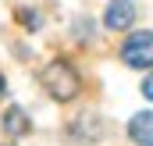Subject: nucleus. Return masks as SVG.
Returning a JSON list of instances; mask_svg holds the SVG:
<instances>
[{
	"instance_id": "nucleus-1",
	"label": "nucleus",
	"mask_w": 153,
	"mask_h": 146,
	"mask_svg": "<svg viewBox=\"0 0 153 146\" xmlns=\"http://www.w3.org/2000/svg\"><path fill=\"white\" fill-rule=\"evenodd\" d=\"M43 86H46V93H50L57 104H68L78 93V72L68 61H53V64L43 68Z\"/></svg>"
},
{
	"instance_id": "nucleus-2",
	"label": "nucleus",
	"mask_w": 153,
	"mask_h": 146,
	"mask_svg": "<svg viewBox=\"0 0 153 146\" xmlns=\"http://www.w3.org/2000/svg\"><path fill=\"white\" fill-rule=\"evenodd\" d=\"M121 61L128 68H150L153 64V32H132L121 43Z\"/></svg>"
},
{
	"instance_id": "nucleus-3",
	"label": "nucleus",
	"mask_w": 153,
	"mask_h": 146,
	"mask_svg": "<svg viewBox=\"0 0 153 146\" xmlns=\"http://www.w3.org/2000/svg\"><path fill=\"white\" fill-rule=\"evenodd\" d=\"M103 22H107L111 29H128V25L135 22V4H132V0H111Z\"/></svg>"
},
{
	"instance_id": "nucleus-4",
	"label": "nucleus",
	"mask_w": 153,
	"mask_h": 146,
	"mask_svg": "<svg viewBox=\"0 0 153 146\" xmlns=\"http://www.w3.org/2000/svg\"><path fill=\"white\" fill-rule=\"evenodd\" d=\"M128 136L135 143H153V110H139L128 121Z\"/></svg>"
},
{
	"instance_id": "nucleus-5",
	"label": "nucleus",
	"mask_w": 153,
	"mask_h": 146,
	"mask_svg": "<svg viewBox=\"0 0 153 146\" xmlns=\"http://www.w3.org/2000/svg\"><path fill=\"white\" fill-rule=\"evenodd\" d=\"M4 128L11 132V136H25L29 132V118H25V110L22 107H11L4 114Z\"/></svg>"
},
{
	"instance_id": "nucleus-6",
	"label": "nucleus",
	"mask_w": 153,
	"mask_h": 146,
	"mask_svg": "<svg viewBox=\"0 0 153 146\" xmlns=\"http://www.w3.org/2000/svg\"><path fill=\"white\" fill-rule=\"evenodd\" d=\"M143 96H146V100H153V75L143 82Z\"/></svg>"
},
{
	"instance_id": "nucleus-7",
	"label": "nucleus",
	"mask_w": 153,
	"mask_h": 146,
	"mask_svg": "<svg viewBox=\"0 0 153 146\" xmlns=\"http://www.w3.org/2000/svg\"><path fill=\"white\" fill-rule=\"evenodd\" d=\"M22 18H25V25H29V29H36L39 22H36V14H32V11H22Z\"/></svg>"
},
{
	"instance_id": "nucleus-8",
	"label": "nucleus",
	"mask_w": 153,
	"mask_h": 146,
	"mask_svg": "<svg viewBox=\"0 0 153 146\" xmlns=\"http://www.w3.org/2000/svg\"><path fill=\"white\" fill-rule=\"evenodd\" d=\"M0 96H4V75H0Z\"/></svg>"
}]
</instances>
